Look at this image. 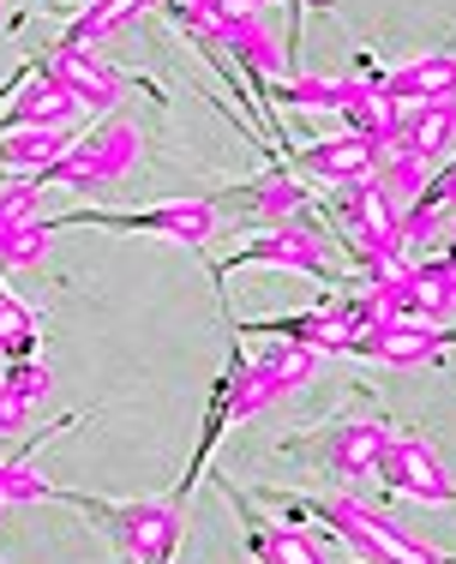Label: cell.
<instances>
[{"label":"cell","instance_id":"cell-1","mask_svg":"<svg viewBox=\"0 0 456 564\" xmlns=\"http://www.w3.org/2000/svg\"><path fill=\"white\" fill-rule=\"evenodd\" d=\"M294 505V517H313L325 522L337 541H348L360 553V564H445L433 546H421L414 534H402L397 522H384L379 510L343 499V492H283Z\"/></svg>","mask_w":456,"mask_h":564},{"label":"cell","instance_id":"cell-2","mask_svg":"<svg viewBox=\"0 0 456 564\" xmlns=\"http://www.w3.org/2000/svg\"><path fill=\"white\" fill-rule=\"evenodd\" d=\"M61 499L97 517V529L127 564H174V546H181V505L174 499H90V492H61Z\"/></svg>","mask_w":456,"mask_h":564},{"label":"cell","instance_id":"cell-3","mask_svg":"<svg viewBox=\"0 0 456 564\" xmlns=\"http://www.w3.org/2000/svg\"><path fill=\"white\" fill-rule=\"evenodd\" d=\"M61 228H109V235H156L174 240V247H210L222 235V210L217 198H163V205H144V210H73V217L48 223Z\"/></svg>","mask_w":456,"mask_h":564},{"label":"cell","instance_id":"cell-4","mask_svg":"<svg viewBox=\"0 0 456 564\" xmlns=\"http://www.w3.org/2000/svg\"><path fill=\"white\" fill-rule=\"evenodd\" d=\"M139 163V127L132 120H102L85 139H73L66 151L36 174V186H73V193H102V186L127 181V169Z\"/></svg>","mask_w":456,"mask_h":564},{"label":"cell","instance_id":"cell-5","mask_svg":"<svg viewBox=\"0 0 456 564\" xmlns=\"http://www.w3.org/2000/svg\"><path fill=\"white\" fill-rule=\"evenodd\" d=\"M235 271H306V276H330L325 264V235H318V223H276L264 228V235H252L240 252H228L210 276H235Z\"/></svg>","mask_w":456,"mask_h":564},{"label":"cell","instance_id":"cell-6","mask_svg":"<svg viewBox=\"0 0 456 564\" xmlns=\"http://www.w3.org/2000/svg\"><path fill=\"white\" fill-rule=\"evenodd\" d=\"M391 433L397 426H384V421H330L318 438H289L283 451L306 456L325 480H355V475H372V463H379Z\"/></svg>","mask_w":456,"mask_h":564},{"label":"cell","instance_id":"cell-7","mask_svg":"<svg viewBox=\"0 0 456 564\" xmlns=\"http://www.w3.org/2000/svg\"><path fill=\"white\" fill-rule=\"evenodd\" d=\"M330 217L348 228V259H367V252H402L397 235V198L379 181H348L330 186Z\"/></svg>","mask_w":456,"mask_h":564},{"label":"cell","instance_id":"cell-8","mask_svg":"<svg viewBox=\"0 0 456 564\" xmlns=\"http://www.w3.org/2000/svg\"><path fill=\"white\" fill-rule=\"evenodd\" d=\"M372 475H379L397 499H414V505H450L456 499L450 468L438 463V451L426 445V438H414V433H391V438H384Z\"/></svg>","mask_w":456,"mask_h":564},{"label":"cell","instance_id":"cell-9","mask_svg":"<svg viewBox=\"0 0 456 564\" xmlns=\"http://www.w3.org/2000/svg\"><path fill=\"white\" fill-rule=\"evenodd\" d=\"M240 330H259V337L301 343V348H313V355H348V337H355V301H318L313 313L247 318Z\"/></svg>","mask_w":456,"mask_h":564},{"label":"cell","instance_id":"cell-10","mask_svg":"<svg viewBox=\"0 0 456 564\" xmlns=\"http://www.w3.org/2000/svg\"><path fill=\"white\" fill-rule=\"evenodd\" d=\"M438 325H421V318H384V325H367L348 337V355L355 360H379V367H426L438 360Z\"/></svg>","mask_w":456,"mask_h":564},{"label":"cell","instance_id":"cell-11","mask_svg":"<svg viewBox=\"0 0 456 564\" xmlns=\"http://www.w3.org/2000/svg\"><path fill=\"white\" fill-rule=\"evenodd\" d=\"M228 205H240V217L259 223V228H276V223H301L306 205H313V193L301 186V174L294 169H264L252 174L247 186H228Z\"/></svg>","mask_w":456,"mask_h":564},{"label":"cell","instance_id":"cell-12","mask_svg":"<svg viewBox=\"0 0 456 564\" xmlns=\"http://www.w3.org/2000/svg\"><path fill=\"white\" fill-rule=\"evenodd\" d=\"M217 487L235 499L240 510V522H247V553L259 558V564H325V553H318V541L301 529V522H276V517H259L247 499H240L228 480H217Z\"/></svg>","mask_w":456,"mask_h":564},{"label":"cell","instance_id":"cell-13","mask_svg":"<svg viewBox=\"0 0 456 564\" xmlns=\"http://www.w3.org/2000/svg\"><path fill=\"white\" fill-rule=\"evenodd\" d=\"M43 73L55 78V85L78 102V109H115L120 90H127V78H120L115 66H102L90 48H61V43H55V55L43 61Z\"/></svg>","mask_w":456,"mask_h":564},{"label":"cell","instance_id":"cell-14","mask_svg":"<svg viewBox=\"0 0 456 564\" xmlns=\"http://www.w3.org/2000/svg\"><path fill=\"white\" fill-rule=\"evenodd\" d=\"M289 163H294V174H306L318 186H348V181H367L379 151L367 139H355V132H330V139H313L306 151H294Z\"/></svg>","mask_w":456,"mask_h":564},{"label":"cell","instance_id":"cell-15","mask_svg":"<svg viewBox=\"0 0 456 564\" xmlns=\"http://www.w3.org/2000/svg\"><path fill=\"white\" fill-rule=\"evenodd\" d=\"M337 115L348 120L343 132L367 139L372 151H384V144L397 139V120H402V109L379 90V78H343V109H337Z\"/></svg>","mask_w":456,"mask_h":564},{"label":"cell","instance_id":"cell-16","mask_svg":"<svg viewBox=\"0 0 456 564\" xmlns=\"http://www.w3.org/2000/svg\"><path fill=\"white\" fill-rule=\"evenodd\" d=\"M12 90V85H7ZM78 102L66 97V90L55 85L48 73H31L19 90H12L7 115H0V132H19V127H73Z\"/></svg>","mask_w":456,"mask_h":564},{"label":"cell","instance_id":"cell-17","mask_svg":"<svg viewBox=\"0 0 456 564\" xmlns=\"http://www.w3.org/2000/svg\"><path fill=\"white\" fill-rule=\"evenodd\" d=\"M379 90L397 102H450L456 90V55H421V61H402L379 78Z\"/></svg>","mask_w":456,"mask_h":564},{"label":"cell","instance_id":"cell-18","mask_svg":"<svg viewBox=\"0 0 456 564\" xmlns=\"http://www.w3.org/2000/svg\"><path fill=\"white\" fill-rule=\"evenodd\" d=\"M318 360H325V355H313V348H301V343L271 337L264 348H252V355H247V367H252V379H259V391L276 402V397L301 391V384L318 372Z\"/></svg>","mask_w":456,"mask_h":564},{"label":"cell","instance_id":"cell-19","mask_svg":"<svg viewBox=\"0 0 456 564\" xmlns=\"http://www.w3.org/2000/svg\"><path fill=\"white\" fill-rule=\"evenodd\" d=\"M450 139H456V109L450 102H421L414 115H402L397 120V151H409V156H421V163H445V151H450Z\"/></svg>","mask_w":456,"mask_h":564},{"label":"cell","instance_id":"cell-20","mask_svg":"<svg viewBox=\"0 0 456 564\" xmlns=\"http://www.w3.org/2000/svg\"><path fill=\"white\" fill-rule=\"evenodd\" d=\"M151 7H163V0H90V7L61 31V48H90V43H102V36H115L120 24H132L139 12H151Z\"/></svg>","mask_w":456,"mask_h":564},{"label":"cell","instance_id":"cell-21","mask_svg":"<svg viewBox=\"0 0 456 564\" xmlns=\"http://www.w3.org/2000/svg\"><path fill=\"white\" fill-rule=\"evenodd\" d=\"M66 127H19V132H0V169H31L43 174L55 156L66 151Z\"/></svg>","mask_w":456,"mask_h":564},{"label":"cell","instance_id":"cell-22","mask_svg":"<svg viewBox=\"0 0 456 564\" xmlns=\"http://www.w3.org/2000/svg\"><path fill=\"white\" fill-rule=\"evenodd\" d=\"M271 102L283 109H313V115H337L343 109V78H318V73H301V78H283V85L264 90Z\"/></svg>","mask_w":456,"mask_h":564},{"label":"cell","instance_id":"cell-23","mask_svg":"<svg viewBox=\"0 0 456 564\" xmlns=\"http://www.w3.org/2000/svg\"><path fill=\"white\" fill-rule=\"evenodd\" d=\"M48 235H55V228H48L43 217L0 228V271H31V264H43L48 259Z\"/></svg>","mask_w":456,"mask_h":564},{"label":"cell","instance_id":"cell-24","mask_svg":"<svg viewBox=\"0 0 456 564\" xmlns=\"http://www.w3.org/2000/svg\"><path fill=\"white\" fill-rule=\"evenodd\" d=\"M36 343V318L24 301H12V294H0V355L7 360H24Z\"/></svg>","mask_w":456,"mask_h":564},{"label":"cell","instance_id":"cell-25","mask_svg":"<svg viewBox=\"0 0 456 564\" xmlns=\"http://www.w3.org/2000/svg\"><path fill=\"white\" fill-rule=\"evenodd\" d=\"M36 499H61V487H48L31 463H0V505H36Z\"/></svg>","mask_w":456,"mask_h":564},{"label":"cell","instance_id":"cell-26","mask_svg":"<svg viewBox=\"0 0 456 564\" xmlns=\"http://www.w3.org/2000/svg\"><path fill=\"white\" fill-rule=\"evenodd\" d=\"M36 205H43V186H36V174H31V181H7V186H0V228L36 223Z\"/></svg>","mask_w":456,"mask_h":564},{"label":"cell","instance_id":"cell-27","mask_svg":"<svg viewBox=\"0 0 456 564\" xmlns=\"http://www.w3.org/2000/svg\"><path fill=\"white\" fill-rule=\"evenodd\" d=\"M0 384L19 402H36V397H48V367H36V360H7V367H0Z\"/></svg>","mask_w":456,"mask_h":564},{"label":"cell","instance_id":"cell-28","mask_svg":"<svg viewBox=\"0 0 456 564\" xmlns=\"http://www.w3.org/2000/svg\"><path fill=\"white\" fill-rule=\"evenodd\" d=\"M421 198H438V205H450L456 210V156L438 174H426V186H421Z\"/></svg>","mask_w":456,"mask_h":564},{"label":"cell","instance_id":"cell-29","mask_svg":"<svg viewBox=\"0 0 456 564\" xmlns=\"http://www.w3.org/2000/svg\"><path fill=\"white\" fill-rule=\"evenodd\" d=\"M24 414H31V402H19V397L7 391V384H0V433H19Z\"/></svg>","mask_w":456,"mask_h":564},{"label":"cell","instance_id":"cell-30","mask_svg":"<svg viewBox=\"0 0 456 564\" xmlns=\"http://www.w3.org/2000/svg\"><path fill=\"white\" fill-rule=\"evenodd\" d=\"M228 7H247V12H259V7H271V0H228Z\"/></svg>","mask_w":456,"mask_h":564},{"label":"cell","instance_id":"cell-31","mask_svg":"<svg viewBox=\"0 0 456 564\" xmlns=\"http://www.w3.org/2000/svg\"><path fill=\"white\" fill-rule=\"evenodd\" d=\"M445 264H450V271H456V228H450V247H445Z\"/></svg>","mask_w":456,"mask_h":564},{"label":"cell","instance_id":"cell-32","mask_svg":"<svg viewBox=\"0 0 456 564\" xmlns=\"http://www.w3.org/2000/svg\"><path fill=\"white\" fill-rule=\"evenodd\" d=\"M294 7H301V0H294ZM313 7H325V0H313Z\"/></svg>","mask_w":456,"mask_h":564},{"label":"cell","instance_id":"cell-33","mask_svg":"<svg viewBox=\"0 0 456 564\" xmlns=\"http://www.w3.org/2000/svg\"><path fill=\"white\" fill-rule=\"evenodd\" d=\"M450 109H456V90H450Z\"/></svg>","mask_w":456,"mask_h":564}]
</instances>
